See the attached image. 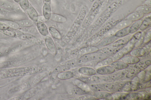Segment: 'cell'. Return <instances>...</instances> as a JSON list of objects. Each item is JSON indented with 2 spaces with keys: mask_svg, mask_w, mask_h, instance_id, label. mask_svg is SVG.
<instances>
[{
  "mask_svg": "<svg viewBox=\"0 0 151 100\" xmlns=\"http://www.w3.org/2000/svg\"><path fill=\"white\" fill-rule=\"evenodd\" d=\"M129 0H115L107 6L88 28L87 32L89 35H91L96 32L120 7Z\"/></svg>",
  "mask_w": 151,
  "mask_h": 100,
  "instance_id": "6da1fadb",
  "label": "cell"
},
{
  "mask_svg": "<svg viewBox=\"0 0 151 100\" xmlns=\"http://www.w3.org/2000/svg\"><path fill=\"white\" fill-rule=\"evenodd\" d=\"M125 17L123 14L121 13L109 18L88 39L87 42V44L89 45L88 46L92 45L98 41H100L104 36Z\"/></svg>",
  "mask_w": 151,
  "mask_h": 100,
  "instance_id": "7a4b0ae2",
  "label": "cell"
},
{
  "mask_svg": "<svg viewBox=\"0 0 151 100\" xmlns=\"http://www.w3.org/2000/svg\"><path fill=\"white\" fill-rule=\"evenodd\" d=\"M87 10L86 6L83 5L81 6L77 17L68 32L62 38L64 42L68 43L74 37L81 26L86 15Z\"/></svg>",
  "mask_w": 151,
  "mask_h": 100,
  "instance_id": "3957f363",
  "label": "cell"
},
{
  "mask_svg": "<svg viewBox=\"0 0 151 100\" xmlns=\"http://www.w3.org/2000/svg\"><path fill=\"white\" fill-rule=\"evenodd\" d=\"M110 55L98 51L86 54L81 56L76 60L77 65H81L92 61H100Z\"/></svg>",
  "mask_w": 151,
  "mask_h": 100,
  "instance_id": "277c9868",
  "label": "cell"
},
{
  "mask_svg": "<svg viewBox=\"0 0 151 100\" xmlns=\"http://www.w3.org/2000/svg\"><path fill=\"white\" fill-rule=\"evenodd\" d=\"M99 12L98 11L94 12L89 11L87 14L86 15L78 31L82 32L87 29L90 26Z\"/></svg>",
  "mask_w": 151,
  "mask_h": 100,
  "instance_id": "5b68a950",
  "label": "cell"
},
{
  "mask_svg": "<svg viewBox=\"0 0 151 100\" xmlns=\"http://www.w3.org/2000/svg\"><path fill=\"white\" fill-rule=\"evenodd\" d=\"M134 48V45H130L128 43L121 50L112 55L111 57L113 61H117L121 59L124 56L129 53Z\"/></svg>",
  "mask_w": 151,
  "mask_h": 100,
  "instance_id": "8992f818",
  "label": "cell"
},
{
  "mask_svg": "<svg viewBox=\"0 0 151 100\" xmlns=\"http://www.w3.org/2000/svg\"><path fill=\"white\" fill-rule=\"evenodd\" d=\"M146 87L145 85L142 84L138 82L128 81L126 85L122 88V91L129 92L134 91Z\"/></svg>",
  "mask_w": 151,
  "mask_h": 100,
  "instance_id": "52a82bcc",
  "label": "cell"
},
{
  "mask_svg": "<svg viewBox=\"0 0 151 100\" xmlns=\"http://www.w3.org/2000/svg\"><path fill=\"white\" fill-rule=\"evenodd\" d=\"M96 84L103 91L114 92L122 91V88L117 86L114 82H109Z\"/></svg>",
  "mask_w": 151,
  "mask_h": 100,
  "instance_id": "ba28073f",
  "label": "cell"
},
{
  "mask_svg": "<svg viewBox=\"0 0 151 100\" xmlns=\"http://www.w3.org/2000/svg\"><path fill=\"white\" fill-rule=\"evenodd\" d=\"M99 50V48L96 46L89 45L73 51L72 54L75 55L81 56L86 54L96 51Z\"/></svg>",
  "mask_w": 151,
  "mask_h": 100,
  "instance_id": "9c48e42d",
  "label": "cell"
},
{
  "mask_svg": "<svg viewBox=\"0 0 151 100\" xmlns=\"http://www.w3.org/2000/svg\"><path fill=\"white\" fill-rule=\"evenodd\" d=\"M124 46H115L111 44L106 47L99 49L98 51L110 56L117 52Z\"/></svg>",
  "mask_w": 151,
  "mask_h": 100,
  "instance_id": "30bf717a",
  "label": "cell"
},
{
  "mask_svg": "<svg viewBox=\"0 0 151 100\" xmlns=\"http://www.w3.org/2000/svg\"><path fill=\"white\" fill-rule=\"evenodd\" d=\"M115 71V69L111 66L109 65L98 67L96 70V73L102 75H109Z\"/></svg>",
  "mask_w": 151,
  "mask_h": 100,
  "instance_id": "8fae6325",
  "label": "cell"
},
{
  "mask_svg": "<svg viewBox=\"0 0 151 100\" xmlns=\"http://www.w3.org/2000/svg\"><path fill=\"white\" fill-rule=\"evenodd\" d=\"M24 40L37 45H41L42 44V40L36 36L29 33H24Z\"/></svg>",
  "mask_w": 151,
  "mask_h": 100,
  "instance_id": "7c38bea8",
  "label": "cell"
},
{
  "mask_svg": "<svg viewBox=\"0 0 151 100\" xmlns=\"http://www.w3.org/2000/svg\"><path fill=\"white\" fill-rule=\"evenodd\" d=\"M118 38L114 34L109 35L102 39L100 41L99 45L101 47L108 46L115 42Z\"/></svg>",
  "mask_w": 151,
  "mask_h": 100,
  "instance_id": "4fadbf2b",
  "label": "cell"
},
{
  "mask_svg": "<svg viewBox=\"0 0 151 100\" xmlns=\"http://www.w3.org/2000/svg\"><path fill=\"white\" fill-rule=\"evenodd\" d=\"M93 96L98 99L108 100L113 99L111 94L105 91H96L94 93Z\"/></svg>",
  "mask_w": 151,
  "mask_h": 100,
  "instance_id": "5bb4252c",
  "label": "cell"
},
{
  "mask_svg": "<svg viewBox=\"0 0 151 100\" xmlns=\"http://www.w3.org/2000/svg\"><path fill=\"white\" fill-rule=\"evenodd\" d=\"M128 35L117 40L111 44L115 46H124L127 45L130 40L133 34Z\"/></svg>",
  "mask_w": 151,
  "mask_h": 100,
  "instance_id": "9a60e30c",
  "label": "cell"
},
{
  "mask_svg": "<svg viewBox=\"0 0 151 100\" xmlns=\"http://www.w3.org/2000/svg\"><path fill=\"white\" fill-rule=\"evenodd\" d=\"M76 60L75 59H73L67 61L60 65L61 72L67 71L70 69L74 67L77 65Z\"/></svg>",
  "mask_w": 151,
  "mask_h": 100,
  "instance_id": "2e32d148",
  "label": "cell"
},
{
  "mask_svg": "<svg viewBox=\"0 0 151 100\" xmlns=\"http://www.w3.org/2000/svg\"><path fill=\"white\" fill-rule=\"evenodd\" d=\"M144 15V14L135 11L129 14L125 17V19L133 22L141 19Z\"/></svg>",
  "mask_w": 151,
  "mask_h": 100,
  "instance_id": "e0dca14e",
  "label": "cell"
},
{
  "mask_svg": "<svg viewBox=\"0 0 151 100\" xmlns=\"http://www.w3.org/2000/svg\"><path fill=\"white\" fill-rule=\"evenodd\" d=\"M110 65L115 70H125L129 66V64L122 60L113 61Z\"/></svg>",
  "mask_w": 151,
  "mask_h": 100,
  "instance_id": "ac0fdd59",
  "label": "cell"
},
{
  "mask_svg": "<svg viewBox=\"0 0 151 100\" xmlns=\"http://www.w3.org/2000/svg\"><path fill=\"white\" fill-rule=\"evenodd\" d=\"M78 72L82 74L88 76L94 75L96 73L94 69L87 67H80L78 70Z\"/></svg>",
  "mask_w": 151,
  "mask_h": 100,
  "instance_id": "d6986e66",
  "label": "cell"
},
{
  "mask_svg": "<svg viewBox=\"0 0 151 100\" xmlns=\"http://www.w3.org/2000/svg\"><path fill=\"white\" fill-rule=\"evenodd\" d=\"M121 60L128 64H135L140 61L139 57L131 55H126L122 57Z\"/></svg>",
  "mask_w": 151,
  "mask_h": 100,
  "instance_id": "ffe728a7",
  "label": "cell"
},
{
  "mask_svg": "<svg viewBox=\"0 0 151 100\" xmlns=\"http://www.w3.org/2000/svg\"><path fill=\"white\" fill-rule=\"evenodd\" d=\"M128 70H124L122 71L115 73L114 72L110 74L108 76L111 81L118 80L123 78L125 75H126L128 72Z\"/></svg>",
  "mask_w": 151,
  "mask_h": 100,
  "instance_id": "44dd1931",
  "label": "cell"
},
{
  "mask_svg": "<svg viewBox=\"0 0 151 100\" xmlns=\"http://www.w3.org/2000/svg\"><path fill=\"white\" fill-rule=\"evenodd\" d=\"M45 43L47 49L52 52H55L56 50L54 41L50 37L46 36L45 38Z\"/></svg>",
  "mask_w": 151,
  "mask_h": 100,
  "instance_id": "7402d4cb",
  "label": "cell"
},
{
  "mask_svg": "<svg viewBox=\"0 0 151 100\" xmlns=\"http://www.w3.org/2000/svg\"><path fill=\"white\" fill-rule=\"evenodd\" d=\"M26 11L27 14L30 18L33 21L37 22L39 15L35 8L29 6L26 9Z\"/></svg>",
  "mask_w": 151,
  "mask_h": 100,
  "instance_id": "603a6c76",
  "label": "cell"
},
{
  "mask_svg": "<svg viewBox=\"0 0 151 100\" xmlns=\"http://www.w3.org/2000/svg\"><path fill=\"white\" fill-rule=\"evenodd\" d=\"M43 16L47 20L50 19L51 14V9L50 6L48 2H45L42 7Z\"/></svg>",
  "mask_w": 151,
  "mask_h": 100,
  "instance_id": "cb8c5ba5",
  "label": "cell"
},
{
  "mask_svg": "<svg viewBox=\"0 0 151 100\" xmlns=\"http://www.w3.org/2000/svg\"><path fill=\"white\" fill-rule=\"evenodd\" d=\"M50 19L53 21L59 23H65L67 20V18L65 16L55 13H51Z\"/></svg>",
  "mask_w": 151,
  "mask_h": 100,
  "instance_id": "d4e9b609",
  "label": "cell"
},
{
  "mask_svg": "<svg viewBox=\"0 0 151 100\" xmlns=\"http://www.w3.org/2000/svg\"><path fill=\"white\" fill-rule=\"evenodd\" d=\"M37 29L40 33L44 36H47L48 33V29L44 23L37 22Z\"/></svg>",
  "mask_w": 151,
  "mask_h": 100,
  "instance_id": "484cf974",
  "label": "cell"
},
{
  "mask_svg": "<svg viewBox=\"0 0 151 100\" xmlns=\"http://www.w3.org/2000/svg\"><path fill=\"white\" fill-rule=\"evenodd\" d=\"M74 73L70 71H61L58 74L57 78L61 80H67L73 78L74 76Z\"/></svg>",
  "mask_w": 151,
  "mask_h": 100,
  "instance_id": "4316f807",
  "label": "cell"
},
{
  "mask_svg": "<svg viewBox=\"0 0 151 100\" xmlns=\"http://www.w3.org/2000/svg\"><path fill=\"white\" fill-rule=\"evenodd\" d=\"M151 60L150 59L139 61L135 64L134 66L141 71L144 70L151 65Z\"/></svg>",
  "mask_w": 151,
  "mask_h": 100,
  "instance_id": "83f0119b",
  "label": "cell"
},
{
  "mask_svg": "<svg viewBox=\"0 0 151 100\" xmlns=\"http://www.w3.org/2000/svg\"><path fill=\"white\" fill-rule=\"evenodd\" d=\"M146 53V51L144 48L138 47L133 49L129 52V54L131 55L139 57L143 56Z\"/></svg>",
  "mask_w": 151,
  "mask_h": 100,
  "instance_id": "f1b7e54d",
  "label": "cell"
},
{
  "mask_svg": "<svg viewBox=\"0 0 151 100\" xmlns=\"http://www.w3.org/2000/svg\"><path fill=\"white\" fill-rule=\"evenodd\" d=\"M105 1L106 0H95L89 11L99 12L102 5Z\"/></svg>",
  "mask_w": 151,
  "mask_h": 100,
  "instance_id": "f546056e",
  "label": "cell"
},
{
  "mask_svg": "<svg viewBox=\"0 0 151 100\" xmlns=\"http://www.w3.org/2000/svg\"><path fill=\"white\" fill-rule=\"evenodd\" d=\"M16 21L18 24L20 28L31 27L34 24L33 21L29 19H23Z\"/></svg>",
  "mask_w": 151,
  "mask_h": 100,
  "instance_id": "4dcf8cb0",
  "label": "cell"
},
{
  "mask_svg": "<svg viewBox=\"0 0 151 100\" xmlns=\"http://www.w3.org/2000/svg\"><path fill=\"white\" fill-rule=\"evenodd\" d=\"M129 33H130V26L118 30L114 35L119 38L124 37Z\"/></svg>",
  "mask_w": 151,
  "mask_h": 100,
  "instance_id": "1f68e13d",
  "label": "cell"
},
{
  "mask_svg": "<svg viewBox=\"0 0 151 100\" xmlns=\"http://www.w3.org/2000/svg\"><path fill=\"white\" fill-rule=\"evenodd\" d=\"M68 92L69 94L77 96L85 95L88 93L78 87L70 89Z\"/></svg>",
  "mask_w": 151,
  "mask_h": 100,
  "instance_id": "d6a6232c",
  "label": "cell"
},
{
  "mask_svg": "<svg viewBox=\"0 0 151 100\" xmlns=\"http://www.w3.org/2000/svg\"><path fill=\"white\" fill-rule=\"evenodd\" d=\"M75 82L78 87L88 93L91 91V90L90 86L83 81L79 79H77L75 81Z\"/></svg>",
  "mask_w": 151,
  "mask_h": 100,
  "instance_id": "836d02e7",
  "label": "cell"
},
{
  "mask_svg": "<svg viewBox=\"0 0 151 100\" xmlns=\"http://www.w3.org/2000/svg\"><path fill=\"white\" fill-rule=\"evenodd\" d=\"M151 24V17L148 16L146 17L142 21L139 28L141 31H143L150 27Z\"/></svg>",
  "mask_w": 151,
  "mask_h": 100,
  "instance_id": "e575fe53",
  "label": "cell"
},
{
  "mask_svg": "<svg viewBox=\"0 0 151 100\" xmlns=\"http://www.w3.org/2000/svg\"><path fill=\"white\" fill-rule=\"evenodd\" d=\"M133 23V22L124 18L117 24L113 29L119 30L130 26Z\"/></svg>",
  "mask_w": 151,
  "mask_h": 100,
  "instance_id": "d590c367",
  "label": "cell"
},
{
  "mask_svg": "<svg viewBox=\"0 0 151 100\" xmlns=\"http://www.w3.org/2000/svg\"><path fill=\"white\" fill-rule=\"evenodd\" d=\"M113 60L111 57H108L102 60L99 61L95 66L96 68L108 66L113 62Z\"/></svg>",
  "mask_w": 151,
  "mask_h": 100,
  "instance_id": "8d00e7d4",
  "label": "cell"
},
{
  "mask_svg": "<svg viewBox=\"0 0 151 100\" xmlns=\"http://www.w3.org/2000/svg\"><path fill=\"white\" fill-rule=\"evenodd\" d=\"M135 11L144 14H150L151 12V6L143 4L137 7Z\"/></svg>",
  "mask_w": 151,
  "mask_h": 100,
  "instance_id": "74e56055",
  "label": "cell"
},
{
  "mask_svg": "<svg viewBox=\"0 0 151 100\" xmlns=\"http://www.w3.org/2000/svg\"><path fill=\"white\" fill-rule=\"evenodd\" d=\"M142 20L140 19L133 22L130 26V33H135L139 30L141 25Z\"/></svg>",
  "mask_w": 151,
  "mask_h": 100,
  "instance_id": "f35d334b",
  "label": "cell"
},
{
  "mask_svg": "<svg viewBox=\"0 0 151 100\" xmlns=\"http://www.w3.org/2000/svg\"><path fill=\"white\" fill-rule=\"evenodd\" d=\"M48 31L54 38L58 40H60L62 38L60 33L55 28L52 26L50 27L48 29Z\"/></svg>",
  "mask_w": 151,
  "mask_h": 100,
  "instance_id": "ab89813d",
  "label": "cell"
},
{
  "mask_svg": "<svg viewBox=\"0 0 151 100\" xmlns=\"http://www.w3.org/2000/svg\"><path fill=\"white\" fill-rule=\"evenodd\" d=\"M0 6L10 9H13L15 8L14 3L7 0H0Z\"/></svg>",
  "mask_w": 151,
  "mask_h": 100,
  "instance_id": "60d3db41",
  "label": "cell"
},
{
  "mask_svg": "<svg viewBox=\"0 0 151 100\" xmlns=\"http://www.w3.org/2000/svg\"><path fill=\"white\" fill-rule=\"evenodd\" d=\"M7 24L10 28L17 30L19 29L20 27L16 21H14L10 20L4 19L0 20Z\"/></svg>",
  "mask_w": 151,
  "mask_h": 100,
  "instance_id": "b9f144b4",
  "label": "cell"
},
{
  "mask_svg": "<svg viewBox=\"0 0 151 100\" xmlns=\"http://www.w3.org/2000/svg\"><path fill=\"white\" fill-rule=\"evenodd\" d=\"M128 93H119L114 92L111 93L113 99L126 100L127 99V96Z\"/></svg>",
  "mask_w": 151,
  "mask_h": 100,
  "instance_id": "7bdbcfd3",
  "label": "cell"
},
{
  "mask_svg": "<svg viewBox=\"0 0 151 100\" xmlns=\"http://www.w3.org/2000/svg\"><path fill=\"white\" fill-rule=\"evenodd\" d=\"M142 99V96L140 92H132L128 93L127 96L128 100H140Z\"/></svg>",
  "mask_w": 151,
  "mask_h": 100,
  "instance_id": "ee69618b",
  "label": "cell"
},
{
  "mask_svg": "<svg viewBox=\"0 0 151 100\" xmlns=\"http://www.w3.org/2000/svg\"><path fill=\"white\" fill-rule=\"evenodd\" d=\"M142 33V31H138L133 34L130 40L128 43L134 46L135 44L141 36Z\"/></svg>",
  "mask_w": 151,
  "mask_h": 100,
  "instance_id": "f6af8a7d",
  "label": "cell"
},
{
  "mask_svg": "<svg viewBox=\"0 0 151 100\" xmlns=\"http://www.w3.org/2000/svg\"><path fill=\"white\" fill-rule=\"evenodd\" d=\"M140 71H141L140 70L134 66L128 70L127 73L126 75V76L128 78L132 77L138 73Z\"/></svg>",
  "mask_w": 151,
  "mask_h": 100,
  "instance_id": "bcb514c9",
  "label": "cell"
},
{
  "mask_svg": "<svg viewBox=\"0 0 151 100\" xmlns=\"http://www.w3.org/2000/svg\"><path fill=\"white\" fill-rule=\"evenodd\" d=\"M61 72L60 66L58 65L56 67L53 71L51 74L50 80L52 81H55L57 78L59 73Z\"/></svg>",
  "mask_w": 151,
  "mask_h": 100,
  "instance_id": "7dc6e473",
  "label": "cell"
},
{
  "mask_svg": "<svg viewBox=\"0 0 151 100\" xmlns=\"http://www.w3.org/2000/svg\"><path fill=\"white\" fill-rule=\"evenodd\" d=\"M70 100H97L98 99L94 96L83 95L71 98Z\"/></svg>",
  "mask_w": 151,
  "mask_h": 100,
  "instance_id": "c3c4849f",
  "label": "cell"
},
{
  "mask_svg": "<svg viewBox=\"0 0 151 100\" xmlns=\"http://www.w3.org/2000/svg\"><path fill=\"white\" fill-rule=\"evenodd\" d=\"M145 34V31H142L141 36L135 44L134 48H138L143 43Z\"/></svg>",
  "mask_w": 151,
  "mask_h": 100,
  "instance_id": "681fc988",
  "label": "cell"
},
{
  "mask_svg": "<svg viewBox=\"0 0 151 100\" xmlns=\"http://www.w3.org/2000/svg\"><path fill=\"white\" fill-rule=\"evenodd\" d=\"M151 28H150L149 30L145 32L144 36V40L143 43L145 44H146L149 43L151 40Z\"/></svg>",
  "mask_w": 151,
  "mask_h": 100,
  "instance_id": "f907efd6",
  "label": "cell"
},
{
  "mask_svg": "<svg viewBox=\"0 0 151 100\" xmlns=\"http://www.w3.org/2000/svg\"><path fill=\"white\" fill-rule=\"evenodd\" d=\"M19 2L21 8L24 10H26L29 6L28 0H20Z\"/></svg>",
  "mask_w": 151,
  "mask_h": 100,
  "instance_id": "816d5d0a",
  "label": "cell"
},
{
  "mask_svg": "<svg viewBox=\"0 0 151 100\" xmlns=\"http://www.w3.org/2000/svg\"><path fill=\"white\" fill-rule=\"evenodd\" d=\"M3 33L6 35L11 36H16V33L14 30L9 29V28L2 30Z\"/></svg>",
  "mask_w": 151,
  "mask_h": 100,
  "instance_id": "f5cc1de1",
  "label": "cell"
},
{
  "mask_svg": "<svg viewBox=\"0 0 151 100\" xmlns=\"http://www.w3.org/2000/svg\"><path fill=\"white\" fill-rule=\"evenodd\" d=\"M10 48L8 47L0 48V56L4 55L10 52Z\"/></svg>",
  "mask_w": 151,
  "mask_h": 100,
  "instance_id": "db71d44e",
  "label": "cell"
},
{
  "mask_svg": "<svg viewBox=\"0 0 151 100\" xmlns=\"http://www.w3.org/2000/svg\"><path fill=\"white\" fill-rule=\"evenodd\" d=\"M138 73L137 77L139 81L142 82L145 78L146 72L144 70L141 71Z\"/></svg>",
  "mask_w": 151,
  "mask_h": 100,
  "instance_id": "11a10c76",
  "label": "cell"
},
{
  "mask_svg": "<svg viewBox=\"0 0 151 100\" xmlns=\"http://www.w3.org/2000/svg\"><path fill=\"white\" fill-rule=\"evenodd\" d=\"M139 92L142 94V99H149L150 98V94L147 91H139Z\"/></svg>",
  "mask_w": 151,
  "mask_h": 100,
  "instance_id": "9f6ffc18",
  "label": "cell"
},
{
  "mask_svg": "<svg viewBox=\"0 0 151 100\" xmlns=\"http://www.w3.org/2000/svg\"><path fill=\"white\" fill-rule=\"evenodd\" d=\"M128 81H121L114 82V84L118 87L122 88L127 84Z\"/></svg>",
  "mask_w": 151,
  "mask_h": 100,
  "instance_id": "6f0895ef",
  "label": "cell"
},
{
  "mask_svg": "<svg viewBox=\"0 0 151 100\" xmlns=\"http://www.w3.org/2000/svg\"><path fill=\"white\" fill-rule=\"evenodd\" d=\"M151 79V72L150 70L149 71L146 72V73L144 79L142 82L143 83L147 82L150 81Z\"/></svg>",
  "mask_w": 151,
  "mask_h": 100,
  "instance_id": "680465c9",
  "label": "cell"
},
{
  "mask_svg": "<svg viewBox=\"0 0 151 100\" xmlns=\"http://www.w3.org/2000/svg\"><path fill=\"white\" fill-rule=\"evenodd\" d=\"M22 47V45H16L13 47L12 48H10V52H16L20 50H21Z\"/></svg>",
  "mask_w": 151,
  "mask_h": 100,
  "instance_id": "91938a15",
  "label": "cell"
},
{
  "mask_svg": "<svg viewBox=\"0 0 151 100\" xmlns=\"http://www.w3.org/2000/svg\"><path fill=\"white\" fill-rule=\"evenodd\" d=\"M8 28L9 27L5 23L0 20V30H2Z\"/></svg>",
  "mask_w": 151,
  "mask_h": 100,
  "instance_id": "94428289",
  "label": "cell"
},
{
  "mask_svg": "<svg viewBox=\"0 0 151 100\" xmlns=\"http://www.w3.org/2000/svg\"><path fill=\"white\" fill-rule=\"evenodd\" d=\"M48 21V20H47L43 16H39L37 23H44L47 21Z\"/></svg>",
  "mask_w": 151,
  "mask_h": 100,
  "instance_id": "6125c7cd",
  "label": "cell"
},
{
  "mask_svg": "<svg viewBox=\"0 0 151 100\" xmlns=\"http://www.w3.org/2000/svg\"><path fill=\"white\" fill-rule=\"evenodd\" d=\"M143 5L151 6V0H146L144 1Z\"/></svg>",
  "mask_w": 151,
  "mask_h": 100,
  "instance_id": "be15d7a7",
  "label": "cell"
},
{
  "mask_svg": "<svg viewBox=\"0 0 151 100\" xmlns=\"http://www.w3.org/2000/svg\"><path fill=\"white\" fill-rule=\"evenodd\" d=\"M45 2L49 3L50 2L51 0H44Z\"/></svg>",
  "mask_w": 151,
  "mask_h": 100,
  "instance_id": "e7e4bbea",
  "label": "cell"
},
{
  "mask_svg": "<svg viewBox=\"0 0 151 100\" xmlns=\"http://www.w3.org/2000/svg\"><path fill=\"white\" fill-rule=\"evenodd\" d=\"M14 1L16 2H19L20 0H14Z\"/></svg>",
  "mask_w": 151,
  "mask_h": 100,
  "instance_id": "03108f58",
  "label": "cell"
},
{
  "mask_svg": "<svg viewBox=\"0 0 151 100\" xmlns=\"http://www.w3.org/2000/svg\"><path fill=\"white\" fill-rule=\"evenodd\" d=\"M95 0H89V1L90 2H93Z\"/></svg>",
  "mask_w": 151,
  "mask_h": 100,
  "instance_id": "003e7915",
  "label": "cell"
}]
</instances>
